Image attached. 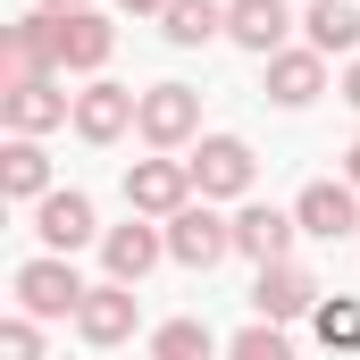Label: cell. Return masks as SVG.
<instances>
[{"label":"cell","mask_w":360,"mask_h":360,"mask_svg":"<svg viewBox=\"0 0 360 360\" xmlns=\"http://www.w3.org/2000/svg\"><path fill=\"white\" fill-rule=\"evenodd\" d=\"M184 168H193V193H201V201H243L252 176H260V160H252L243 134H201Z\"/></svg>","instance_id":"cell-1"},{"label":"cell","mask_w":360,"mask_h":360,"mask_svg":"<svg viewBox=\"0 0 360 360\" xmlns=\"http://www.w3.org/2000/svg\"><path fill=\"white\" fill-rule=\"evenodd\" d=\"M8 285H17V310H25V319H76V310H84V276L68 269V260H59V252H42V260H25V269L8 276Z\"/></svg>","instance_id":"cell-2"},{"label":"cell","mask_w":360,"mask_h":360,"mask_svg":"<svg viewBox=\"0 0 360 360\" xmlns=\"http://www.w3.org/2000/svg\"><path fill=\"white\" fill-rule=\"evenodd\" d=\"M226 252H235V218H218L210 201H184L168 218V260L176 269H218Z\"/></svg>","instance_id":"cell-3"},{"label":"cell","mask_w":360,"mask_h":360,"mask_svg":"<svg viewBox=\"0 0 360 360\" xmlns=\"http://www.w3.org/2000/svg\"><path fill=\"white\" fill-rule=\"evenodd\" d=\"M25 76H59V8L17 17L0 34V84H25Z\"/></svg>","instance_id":"cell-4"},{"label":"cell","mask_w":360,"mask_h":360,"mask_svg":"<svg viewBox=\"0 0 360 360\" xmlns=\"http://www.w3.org/2000/svg\"><path fill=\"white\" fill-rule=\"evenodd\" d=\"M134 134H143L151 151H184V143L201 134V92H193V84H151V92H143Z\"/></svg>","instance_id":"cell-5"},{"label":"cell","mask_w":360,"mask_h":360,"mask_svg":"<svg viewBox=\"0 0 360 360\" xmlns=\"http://www.w3.org/2000/svg\"><path fill=\"white\" fill-rule=\"evenodd\" d=\"M184 201H193V168H184V160L160 151V160H134V168H126V210H134V218H160V226H168Z\"/></svg>","instance_id":"cell-6"},{"label":"cell","mask_w":360,"mask_h":360,"mask_svg":"<svg viewBox=\"0 0 360 360\" xmlns=\"http://www.w3.org/2000/svg\"><path fill=\"white\" fill-rule=\"evenodd\" d=\"M327 293H319V276L302 269V260H276V269L252 276V310L269 319V327H293V319H310Z\"/></svg>","instance_id":"cell-7"},{"label":"cell","mask_w":360,"mask_h":360,"mask_svg":"<svg viewBox=\"0 0 360 360\" xmlns=\"http://www.w3.org/2000/svg\"><path fill=\"white\" fill-rule=\"evenodd\" d=\"M160 260H168V226H151V218H126V226L101 235V269H109V285H143Z\"/></svg>","instance_id":"cell-8"},{"label":"cell","mask_w":360,"mask_h":360,"mask_svg":"<svg viewBox=\"0 0 360 360\" xmlns=\"http://www.w3.org/2000/svg\"><path fill=\"white\" fill-rule=\"evenodd\" d=\"M0 117H8V134H51L76 117V101L59 92V76H25V84H0Z\"/></svg>","instance_id":"cell-9"},{"label":"cell","mask_w":360,"mask_h":360,"mask_svg":"<svg viewBox=\"0 0 360 360\" xmlns=\"http://www.w3.org/2000/svg\"><path fill=\"white\" fill-rule=\"evenodd\" d=\"M117 51V25L101 8H59V76H101Z\"/></svg>","instance_id":"cell-10"},{"label":"cell","mask_w":360,"mask_h":360,"mask_svg":"<svg viewBox=\"0 0 360 360\" xmlns=\"http://www.w3.org/2000/svg\"><path fill=\"white\" fill-rule=\"evenodd\" d=\"M293 235H302V218H293V210H269V201H243V210H235V252H243V260H260V269L293 260Z\"/></svg>","instance_id":"cell-11"},{"label":"cell","mask_w":360,"mask_h":360,"mask_svg":"<svg viewBox=\"0 0 360 360\" xmlns=\"http://www.w3.org/2000/svg\"><path fill=\"white\" fill-rule=\"evenodd\" d=\"M285 34H293V8H285V0H226V42H235V51L276 59V51H293Z\"/></svg>","instance_id":"cell-12"},{"label":"cell","mask_w":360,"mask_h":360,"mask_svg":"<svg viewBox=\"0 0 360 360\" xmlns=\"http://www.w3.org/2000/svg\"><path fill=\"white\" fill-rule=\"evenodd\" d=\"M34 235L68 260V252H84V243H101V218H92V201L68 184V193H51V201H34Z\"/></svg>","instance_id":"cell-13"},{"label":"cell","mask_w":360,"mask_h":360,"mask_svg":"<svg viewBox=\"0 0 360 360\" xmlns=\"http://www.w3.org/2000/svg\"><path fill=\"white\" fill-rule=\"evenodd\" d=\"M293 218H302V235H319V243H344V235H360V201L352 184H302V201H293Z\"/></svg>","instance_id":"cell-14"},{"label":"cell","mask_w":360,"mask_h":360,"mask_svg":"<svg viewBox=\"0 0 360 360\" xmlns=\"http://www.w3.org/2000/svg\"><path fill=\"white\" fill-rule=\"evenodd\" d=\"M134 117H143V92H126V84H84L76 92V134L84 143H117Z\"/></svg>","instance_id":"cell-15"},{"label":"cell","mask_w":360,"mask_h":360,"mask_svg":"<svg viewBox=\"0 0 360 360\" xmlns=\"http://www.w3.org/2000/svg\"><path fill=\"white\" fill-rule=\"evenodd\" d=\"M134 319H143V310H134V285H92L84 310H76V335L109 352V344H126V335H134Z\"/></svg>","instance_id":"cell-16"},{"label":"cell","mask_w":360,"mask_h":360,"mask_svg":"<svg viewBox=\"0 0 360 360\" xmlns=\"http://www.w3.org/2000/svg\"><path fill=\"white\" fill-rule=\"evenodd\" d=\"M319 92H327V59H319L310 42H302V51H276V59H269V101H276V109H310Z\"/></svg>","instance_id":"cell-17"},{"label":"cell","mask_w":360,"mask_h":360,"mask_svg":"<svg viewBox=\"0 0 360 360\" xmlns=\"http://www.w3.org/2000/svg\"><path fill=\"white\" fill-rule=\"evenodd\" d=\"M0 193H8V201H51V151H42L34 134H8V151H0Z\"/></svg>","instance_id":"cell-18"},{"label":"cell","mask_w":360,"mask_h":360,"mask_svg":"<svg viewBox=\"0 0 360 360\" xmlns=\"http://www.w3.org/2000/svg\"><path fill=\"white\" fill-rule=\"evenodd\" d=\"M302 34H310L319 59H344V51H360V8H352V0H310Z\"/></svg>","instance_id":"cell-19"},{"label":"cell","mask_w":360,"mask_h":360,"mask_svg":"<svg viewBox=\"0 0 360 360\" xmlns=\"http://www.w3.org/2000/svg\"><path fill=\"white\" fill-rule=\"evenodd\" d=\"M160 34H168L176 51H201V42H218V34H226V0H168Z\"/></svg>","instance_id":"cell-20"},{"label":"cell","mask_w":360,"mask_h":360,"mask_svg":"<svg viewBox=\"0 0 360 360\" xmlns=\"http://www.w3.org/2000/svg\"><path fill=\"white\" fill-rule=\"evenodd\" d=\"M310 335H319L327 352H360V293H335V302H319V310H310Z\"/></svg>","instance_id":"cell-21"},{"label":"cell","mask_w":360,"mask_h":360,"mask_svg":"<svg viewBox=\"0 0 360 360\" xmlns=\"http://www.w3.org/2000/svg\"><path fill=\"white\" fill-rule=\"evenodd\" d=\"M151 360H210V327L201 319H168L151 335Z\"/></svg>","instance_id":"cell-22"},{"label":"cell","mask_w":360,"mask_h":360,"mask_svg":"<svg viewBox=\"0 0 360 360\" xmlns=\"http://www.w3.org/2000/svg\"><path fill=\"white\" fill-rule=\"evenodd\" d=\"M226 360H293V344H285V327H269V319H252L235 344H226Z\"/></svg>","instance_id":"cell-23"},{"label":"cell","mask_w":360,"mask_h":360,"mask_svg":"<svg viewBox=\"0 0 360 360\" xmlns=\"http://www.w3.org/2000/svg\"><path fill=\"white\" fill-rule=\"evenodd\" d=\"M0 360H42V319H25V310H17V319L0 327Z\"/></svg>","instance_id":"cell-24"},{"label":"cell","mask_w":360,"mask_h":360,"mask_svg":"<svg viewBox=\"0 0 360 360\" xmlns=\"http://www.w3.org/2000/svg\"><path fill=\"white\" fill-rule=\"evenodd\" d=\"M117 8H134V17H168V0H117Z\"/></svg>","instance_id":"cell-25"},{"label":"cell","mask_w":360,"mask_h":360,"mask_svg":"<svg viewBox=\"0 0 360 360\" xmlns=\"http://www.w3.org/2000/svg\"><path fill=\"white\" fill-rule=\"evenodd\" d=\"M344 101H352V109H360V59H352V68H344Z\"/></svg>","instance_id":"cell-26"},{"label":"cell","mask_w":360,"mask_h":360,"mask_svg":"<svg viewBox=\"0 0 360 360\" xmlns=\"http://www.w3.org/2000/svg\"><path fill=\"white\" fill-rule=\"evenodd\" d=\"M344 176H352V184H360V143H352V151H344Z\"/></svg>","instance_id":"cell-27"},{"label":"cell","mask_w":360,"mask_h":360,"mask_svg":"<svg viewBox=\"0 0 360 360\" xmlns=\"http://www.w3.org/2000/svg\"><path fill=\"white\" fill-rule=\"evenodd\" d=\"M42 8H84V0H42Z\"/></svg>","instance_id":"cell-28"}]
</instances>
